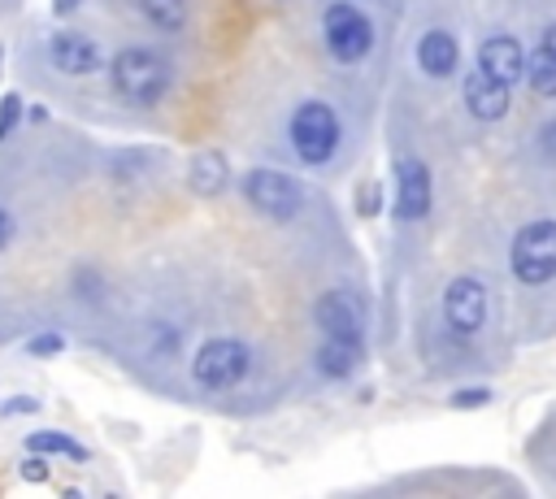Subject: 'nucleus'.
Returning <instances> with one entry per match:
<instances>
[{
  "label": "nucleus",
  "instance_id": "0eeeda50",
  "mask_svg": "<svg viewBox=\"0 0 556 499\" xmlns=\"http://www.w3.org/2000/svg\"><path fill=\"white\" fill-rule=\"evenodd\" d=\"M313 321L326 338H352V343L365 338V304L352 291H339V286L321 291L313 304Z\"/></svg>",
  "mask_w": 556,
  "mask_h": 499
},
{
  "label": "nucleus",
  "instance_id": "b1692460",
  "mask_svg": "<svg viewBox=\"0 0 556 499\" xmlns=\"http://www.w3.org/2000/svg\"><path fill=\"white\" fill-rule=\"evenodd\" d=\"M78 4H83V0H52V13H56V17H70Z\"/></svg>",
  "mask_w": 556,
  "mask_h": 499
},
{
  "label": "nucleus",
  "instance_id": "f03ea898",
  "mask_svg": "<svg viewBox=\"0 0 556 499\" xmlns=\"http://www.w3.org/2000/svg\"><path fill=\"white\" fill-rule=\"evenodd\" d=\"M508 265H513V278L526 282V286L552 282L556 278V221L552 217H539V221L521 226L513 234Z\"/></svg>",
  "mask_w": 556,
  "mask_h": 499
},
{
  "label": "nucleus",
  "instance_id": "f8f14e48",
  "mask_svg": "<svg viewBox=\"0 0 556 499\" xmlns=\"http://www.w3.org/2000/svg\"><path fill=\"white\" fill-rule=\"evenodd\" d=\"M48 56H52V65H56L61 74H91V69H100V48H96V39H87V35H78V30H56V35L48 39Z\"/></svg>",
  "mask_w": 556,
  "mask_h": 499
},
{
  "label": "nucleus",
  "instance_id": "a211bd4d",
  "mask_svg": "<svg viewBox=\"0 0 556 499\" xmlns=\"http://www.w3.org/2000/svg\"><path fill=\"white\" fill-rule=\"evenodd\" d=\"M30 451H52V456H70V460H87V451L74 443V438H65V434H48V430H39V434H30Z\"/></svg>",
  "mask_w": 556,
  "mask_h": 499
},
{
  "label": "nucleus",
  "instance_id": "aec40b11",
  "mask_svg": "<svg viewBox=\"0 0 556 499\" xmlns=\"http://www.w3.org/2000/svg\"><path fill=\"white\" fill-rule=\"evenodd\" d=\"M17 117H22V100H17V95H4V100H0V139L13 130Z\"/></svg>",
  "mask_w": 556,
  "mask_h": 499
},
{
  "label": "nucleus",
  "instance_id": "4be33fe9",
  "mask_svg": "<svg viewBox=\"0 0 556 499\" xmlns=\"http://www.w3.org/2000/svg\"><path fill=\"white\" fill-rule=\"evenodd\" d=\"M22 477H26V482H43V477H48V464H43L39 456H30V460H22Z\"/></svg>",
  "mask_w": 556,
  "mask_h": 499
},
{
  "label": "nucleus",
  "instance_id": "ddd939ff",
  "mask_svg": "<svg viewBox=\"0 0 556 499\" xmlns=\"http://www.w3.org/2000/svg\"><path fill=\"white\" fill-rule=\"evenodd\" d=\"M460 61V48H456V35L452 30H426L417 39V65L430 74V78H447Z\"/></svg>",
  "mask_w": 556,
  "mask_h": 499
},
{
  "label": "nucleus",
  "instance_id": "412c9836",
  "mask_svg": "<svg viewBox=\"0 0 556 499\" xmlns=\"http://www.w3.org/2000/svg\"><path fill=\"white\" fill-rule=\"evenodd\" d=\"M30 351H35V356H52V351H61V334H39V338H30Z\"/></svg>",
  "mask_w": 556,
  "mask_h": 499
},
{
  "label": "nucleus",
  "instance_id": "2eb2a0df",
  "mask_svg": "<svg viewBox=\"0 0 556 499\" xmlns=\"http://www.w3.org/2000/svg\"><path fill=\"white\" fill-rule=\"evenodd\" d=\"M187 182H191L195 195H222L226 182H230V165H226V156L213 152V148L195 152L191 165H187Z\"/></svg>",
  "mask_w": 556,
  "mask_h": 499
},
{
  "label": "nucleus",
  "instance_id": "9d476101",
  "mask_svg": "<svg viewBox=\"0 0 556 499\" xmlns=\"http://www.w3.org/2000/svg\"><path fill=\"white\" fill-rule=\"evenodd\" d=\"M460 95H465V108L478 117V121H500L508 113V82H500L495 74H486L482 65H473L460 82Z\"/></svg>",
  "mask_w": 556,
  "mask_h": 499
},
{
  "label": "nucleus",
  "instance_id": "6e6552de",
  "mask_svg": "<svg viewBox=\"0 0 556 499\" xmlns=\"http://www.w3.org/2000/svg\"><path fill=\"white\" fill-rule=\"evenodd\" d=\"M443 321L456 334H478L486 321V291L478 278H452L443 286Z\"/></svg>",
  "mask_w": 556,
  "mask_h": 499
},
{
  "label": "nucleus",
  "instance_id": "4468645a",
  "mask_svg": "<svg viewBox=\"0 0 556 499\" xmlns=\"http://www.w3.org/2000/svg\"><path fill=\"white\" fill-rule=\"evenodd\" d=\"M361 343H352V338H326L321 334V343H317V351H313V364H317V373L321 378H352L356 373V364H361Z\"/></svg>",
  "mask_w": 556,
  "mask_h": 499
},
{
  "label": "nucleus",
  "instance_id": "f3484780",
  "mask_svg": "<svg viewBox=\"0 0 556 499\" xmlns=\"http://www.w3.org/2000/svg\"><path fill=\"white\" fill-rule=\"evenodd\" d=\"M139 9L156 30H182L187 26V0H139Z\"/></svg>",
  "mask_w": 556,
  "mask_h": 499
},
{
  "label": "nucleus",
  "instance_id": "7ed1b4c3",
  "mask_svg": "<svg viewBox=\"0 0 556 499\" xmlns=\"http://www.w3.org/2000/svg\"><path fill=\"white\" fill-rule=\"evenodd\" d=\"M287 135H291V148H295V156L304 165H326L334 156V148H339V117H334V108L326 100H304L291 113Z\"/></svg>",
  "mask_w": 556,
  "mask_h": 499
},
{
  "label": "nucleus",
  "instance_id": "a878e982",
  "mask_svg": "<svg viewBox=\"0 0 556 499\" xmlns=\"http://www.w3.org/2000/svg\"><path fill=\"white\" fill-rule=\"evenodd\" d=\"M543 48H552V52H556V22L543 30Z\"/></svg>",
  "mask_w": 556,
  "mask_h": 499
},
{
  "label": "nucleus",
  "instance_id": "39448f33",
  "mask_svg": "<svg viewBox=\"0 0 556 499\" xmlns=\"http://www.w3.org/2000/svg\"><path fill=\"white\" fill-rule=\"evenodd\" d=\"M248 369H252V351L239 338H208L191 360V378L204 391H230L248 378Z\"/></svg>",
  "mask_w": 556,
  "mask_h": 499
},
{
  "label": "nucleus",
  "instance_id": "f257e3e1",
  "mask_svg": "<svg viewBox=\"0 0 556 499\" xmlns=\"http://www.w3.org/2000/svg\"><path fill=\"white\" fill-rule=\"evenodd\" d=\"M109 82H113V91H117L126 104L148 108V104H156V100L169 91L174 65H169L165 52L135 43V48H122V52L109 61Z\"/></svg>",
  "mask_w": 556,
  "mask_h": 499
},
{
  "label": "nucleus",
  "instance_id": "dca6fc26",
  "mask_svg": "<svg viewBox=\"0 0 556 499\" xmlns=\"http://www.w3.org/2000/svg\"><path fill=\"white\" fill-rule=\"evenodd\" d=\"M526 82H530V91L534 95H556V52L552 48H534L530 56H526Z\"/></svg>",
  "mask_w": 556,
  "mask_h": 499
},
{
  "label": "nucleus",
  "instance_id": "20e7f679",
  "mask_svg": "<svg viewBox=\"0 0 556 499\" xmlns=\"http://www.w3.org/2000/svg\"><path fill=\"white\" fill-rule=\"evenodd\" d=\"M239 191L248 195V204L256 213H265L269 221H291L300 208H304V187L300 178H291L287 169H269V165H256L243 174Z\"/></svg>",
  "mask_w": 556,
  "mask_h": 499
},
{
  "label": "nucleus",
  "instance_id": "423d86ee",
  "mask_svg": "<svg viewBox=\"0 0 556 499\" xmlns=\"http://www.w3.org/2000/svg\"><path fill=\"white\" fill-rule=\"evenodd\" d=\"M321 35H326L330 56L343 61V65L365 61L369 48H374V26H369V17H365L356 4H348V0H334V4L321 13Z\"/></svg>",
  "mask_w": 556,
  "mask_h": 499
},
{
  "label": "nucleus",
  "instance_id": "9b49d317",
  "mask_svg": "<svg viewBox=\"0 0 556 499\" xmlns=\"http://www.w3.org/2000/svg\"><path fill=\"white\" fill-rule=\"evenodd\" d=\"M526 48H521V39H513V35H491V39H482V48H478V65L486 69V74H495L500 82H521L526 78Z\"/></svg>",
  "mask_w": 556,
  "mask_h": 499
},
{
  "label": "nucleus",
  "instance_id": "6ab92c4d",
  "mask_svg": "<svg viewBox=\"0 0 556 499\" xmlns=\"http://www.w3.org/2000/svg\"><path fill=\"white\" fill-rule=\"evenodd\" d=\"M491 404V391L486 386H465L452 395V408H486Z\"/></svg>",
  "mask_w": 556,
  "mask_h": 499
},
{
  "label": "nucleus",
  "instance_id": "5701e85b",
  "mask_svg": "<svg viewBox=\"0 0 556 499\" xmlns=\"http://www.w3.org/2000/svg\"><path fill=\"white\" fill-rule=\"evenodd\" d=\"M539 148H543L547 156H556V121H547V126L539 130Z\"/></svg>",
  "mask_w": 556,
  "mask_h": 499
},
{
  "label": "nucleus",
  "instance_id": "393cba45",
  "mask_svg": "<svg viewBox=\"0 0 556 499\" xmlns=\"http://www.w3.org/2000/svg\"><path fill=\"white\" fill-rule=\"evenodd\" d=\"M9 234H13V221H9V213L0 208V252H4V243H9Z\"/></svg>",
  "mask_w": 556,
  "mask_h": 499
},
{
  "label": "nucleus",
  "instance_id": "1a4fd4ad",
  "mask_svg": "<svg viewBox=\"0 0 556 499\" xmlns=\"http://www.w3.org/2000/svg\"><path fill=\"white\" fill-rule=\"evenodd\" d=\"M430 213V169L417 156H404L395 165V217L417 221Z\"/></svg>",
  "mask_w": 556,
  "mask_h": 499
}]
</instances>
